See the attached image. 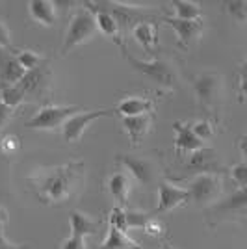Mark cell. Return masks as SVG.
<instances>
[{
	"label": "cell",
	"mask_w": 247,
	"mask_h": 249,
	"mask_svg": "<svg viewBox=\"0 0 247 249\" xmlns=\"http://www.w3.org/2000/svg\"><path fill=\"white\" fill-rule=\"evenodd\" d=\"M86 167L84 162H67L62 166L35 169L30 177L32 190L45 205H65L82 188Z\"/></svg>",
	"instance_id": "cell-1"
},
{
	"label": "cell",
	"mask_w": 247,
	"mask_h": 249,
	"mask_svg": "<svg viewBox=\"0 0 247 249\" xmlns=\"http://www.w3.org/2000/svg\"><path fill=\"white\" fill-rule=\"evenodd\" d=\"M99 249H143L136 240H132L124 231H119L115 227L108 229V234Z\"/></svg>",
	"instance_id": "cell-23"
},
{
	"label": "cell",
	"mask_w": 247,
	"mask_h": 249,
	"mask_svg": "<svg viewBox=\"0 0 247 249\" xmlns=\"http://www.w3.org/2000/svg\"><path fill=\"white\" fill-rule=\"evenodd\" d=\"M232 180L236 182L240 190H247V162H240L230 169Z\"/></svg>",
	"instance_id": "cell-31"
},
{
	"label": "cell",
	"mask_w": 247,
	"mask_h": 249,
	"mask_svg": "<svg viewBox=\"0 0 247 249\" xmlns=\"http://www.w3.org/2000/svg\"><path fill=\"white\" fill-rule=\"evenodd\" d=\"M108 223H110V227H115L126 232L128 231V225H126V210L115 205L112 208V212H110V216H108Z\"/></svg>",
	"instance_id": "cell-29"
},
{
	"label": "cell",
	"mask_w": 247,
	"mask_h": 249,
	"mask_svg": "<svg viewBox=\"0 0 247 249\" xmlns=\"http://www.w3.org/2000/svg\"><path fill=\"white\" fill-rule=\"evenodd\" d=\"M117 160H119L121 166L126 167V171L130 173V177L134 178L136 182H140V184H151V182H153L155 171H153L151 162L141 160V158H136V156H128V155H119Z\"/></svg>",
	"instance_id": "cell-15"
},
{
	"label": "cell",
	"mask_w": 247,
	"mask_h": 249,
	"mask_svg": "<svg viewBox=\"0 0 247 249\" xmlns=\"http://www.w3.org/2000/svg\"><path fill=\"white\" fill-rule=\"evenodd\" d=\"M188 167L197 171V175H199V173H216L217 175V171L221 169L216 151L210 149V147H205V149L197 151L194 155H190Z\"/></svg>",
	"instance_id": "cell-17"
},
{
	"label": "cell",
	"mask_w": 247,
	"mask_h": 249,
	"mask_svg": "<svg viewBox=\"0 0 247 249\" xmlns=\"http://www.w3.org/2000/svg\"><path fill=\"white\" fill-rule=\"evenodd\" d=\"M11 47V36L10 30L4 22L0 21V49H10Z\"/></svg>",
	"instance_id": "cell-36"
},
{
	"label": "cell",
	"mask_w": 247,
	"mask_h": 249,
	"mask_svg": "<svg viewBox=\"0 0 247 249\" xmlns=\"http://www.w3.org/2000/svg\"><path fill=\"white\" fill-rule=\"evenodd\" d=\"M97 22H95V15L88 8H80V10L74 11V15L71 17V22H69V28L65 32V37H63V45L60 52L62 56L69 54V52L78 47V45H84L86 41H89L91 37H95L97 34Z\"/></svg>",
	"instance_id": "cell-3"
},
{
	"label": "cell",
	"mask_w": 247,
	"mask_h": 249,
	"mask_svg": "<svg viewBox=\"0 0 247 249\" xmlns=\"http://www.w3.org/2000/svg\"><path fill=\"white\" fill-rule=\"evenodd\" d=\"M28 11H30L32 19L43 26H54L58 21L56 2H51V0H30Z\"/></svg>",
	"instance_id": "cell-18"
},
{
	"label": "cell",
	"mask_w": 247,
	"mask_h": 249,
	"mask_svg": "<svg viewBox=\"0 0 247 249\" xmlns=\"http://www.w3.org/2000/svg\"><path fill=\"white\" fill-rule=\"evenodd\" d=\"M80 112V106H43L39 112L26 121V128L30 130H56L62 128L65 121Z\"/></svg>",
	"instance_id": "cell-5"
},
{
	"label": "cell",
	"mask_w": 247,
	"mask_h": 249,
	"mask_svg": "<svg viewBox=\"0 0 247 249\" xmlns=\"http://www.w3.org/2000/svg\"><path fill=\"white\" fill-rule=\"evenodd\" d=\"M123 56L138 73L147 76L151 82L160 86L162 89L175 91L176 88H178V76L173 71V67L167 62H164V60H140L136 56H130L128 51H123Z\"/></svg>",
	"instance_id": "cell-2"
},
{
	"label": "cell",
	"mask_w": 247,
	"mask_h": 249,
	"mask_svg": "<svg viewBox=\"0 0 247 249\" xmlns=\"http://www.w3.org/2000/svg\"><path fill=\"white\" fill-rule=\"evenodd\" d=\"M2 88V95H0V101L10 106L11 110H15L19 104H22L26 101V93L22 91V88L19 84L15 86H0Z\"/></svg>",
	"instance_id": "cell-25"
},
{
	"label": "cell",
	"mask_w": 247,
	"mask_h": 249,
	"mask_svg": "<svg viewBox=\"0 0 247 249\" xmlns=\"http://www.w3.org/2000/svg\"><path fill=\"white\" fill-rule=\"evenodd\" d=\"M113 110L104 108V110H91V112H82V114H74L72 117H69L65 124L62 126L63 140L67 143H78L82 140V136L86 134V130L91 126V123H95L101 117H108L112 115Z\"/></svg>",
	"instance_id": "cell-8"
},
{
	"label": "cell",
	"mask_w": 247,
	"mask_h": 249,
	"mask_svg": "<svg viewBox=\"0 0 247 249\" xmlns=\"http://www.w3.org/2000/svg\"><path fill=\"white\" fill-rule=\"evenodd\" d=\"M162 249H173V248H169V246H164V248H162Z\"/></svg>",
	"instance_id": "cell-41"
},
{
	"label": "cell",
	"mask_w": 247,
	"mask_h": 249,
	"mask_svg": "<svg viewBox=\"0 0 247 249\" xmlns=\"http://www.w3.org/2000/svg\"><path fill=\"white\" fill-rule=\"evenodd\" d=\"M0 249H26L24 244H13L4 234V225H0Z\"/></svg>",
	"instance_id": "cell-34"
},
{
	"label": "cell",
	"mask_w": 247,
	"mask_h": 249,
	"mask_svg": "<svg viewBox=\"0 0 247 249\" xmlns=\"http://www.w3.org/2000/svg\"><path fill=\"white\" fill-rule=\"evenodd\" d=\"M11 115H13V110H11L10 106H6V104L0 101V130L4 128V124L10 121Z\"/></svg>",
	"instance_id": "cell-37"
},
{
	"label": "cell",
	"mask_w": 247,
	"mask_h": 249,
	"mask_svg": "<svg viewBox=\"0 0 247 249\" xmlns=\"http://www.w3.org/2000/svg\"><path fill=\"white\" fill-rule=\"evenodd\" d=\"M190 199V192L186 188H180L176 184H171L164 180L158 186V205H156V214H164V212H171L176 207L186 205Z\"/></svg>",
	"instance_id": "cell-11"
},
{
	"label": "cell",
	"mask_w": 247,
	"mask_h": 249,
	"mask_svg": "<svg viewBox=\"0 0 247 249\" xmlns=\"http://www.w3.org/2000/svg\"><path fill=\"white\" fill-rule=\"evenodd\" d=\"M108 190L115 199L117 207H126L128 205V196H130V178L126 173H113L108 180Z\"/></svg>",
	"instance_id": "cell-22"
},
{
	"label": "cell",
	"mask_w": 247,
	"mask_h": 249,
	"mask_svg": "<svg viewBox=\"0 0 247 249\" xmlns=\"http://www.w3.org/2000/svg\"><path fill=\"white\" fill-rule=\"evenodd\" d=\"M97 6L101 10L112 13L115 17V21L121 28V36H128L132 34L136 26L140 22L145 21H153L155 15L151 10H143V8H138V6H128V4H123V2H97Z\"/></svg>",
	"instance_id": "cell-4"
},
{
	"label": "cell",
	"mask_w": 247,
	"mask_h": 249,
	"mask_svg": "<svg viewBox=\"0 0 247 249\" xmlns=\"http://www.w3.org/2000/svg\"><path fill=\"white\" fill-rule=\"evenodd\" d=\"M19 149V140H17V136H4L2 140H0V151L4 153V155H13V151H17Z\"/></svg>",
	"instance_id": "cell-32"
},
{
	"label": "cell",
	"mask_w": 247,
	"mask_h": 249,
	"mask_svg": "<svg viewBox=\"0 0 247 249\" xmlns=\"http://www.w3.org/2000/svg\"><path fill=\"white\" fill-rule=\"evenodd\" d=\"M151 219L153 218L149 214H145V212L126 210V225H128V229H141V231H145V227L149 225Z\"/></svg>",
	"instance_id": "cell-28"
},
{
	"label": "cell",
	"mask_w": 247,
	"mask_h": 249,
	"mask_svg": "<svg viewBox=\"0 0 247 249\" xmlns=\"http://www.w3.org/2000/svg\"><path fill=\"white\" fill-rule=\"evenodd\" d=\"M162 21L175 32L176 43L184 51H188L203 36V32H205V22H203V19H199V21H182V19H175V17H164Z\"/></svg>",
	"instance_id": "cell-9"
},
{
	"label": "cell",
	"mask_w": 247,
	"mask_h": 249,
	"mask_svg": "<svg viewBox=\"0 0 247 249\" xmlns=\"http://www.w3.org/2000/svg\"><path fill=\"white\" fill-rule=\"evenodd\" d=\"M223 89V78L214 71H205L194 78V91L197 101L206 110H214Z\"/></svg>",
	"instance_id": "cell-7"
},
{
	"label": "cell",
	"mask_w": 247,
	"mask_h": 249,
	"mask_svg": "<svg viewBox=\"0 0 247 249\" xmlns=\"http://www.w3.org/2000/svg\"><path fill=\"white\" fill-rule=\"evenodd\" d=\"M132 37L140 43L147 52H156L158 51V45H160V39H158V24L155 21H145L140 22L132 30Z\"/></svg>",
	"instance_id": "cell-21"
},
{
	"label": "cell",
	"mask_w": 247,
	"mask_h": 249,
	"mask_svg": "<svg viewBox=\"0 0 247 249\" xmlns=\"http://www.w3.org/2000/svg\"><path fill=\"white\" fill-rule=\"evenodd\" d=\"M155 123V115L145 114L136 115V117H123V128L132 140L134 145H140L143 142V138L151 132V126Z\"/></svg>",
	"instance_id": "cell-16"
},
{
	"label": "cell",
	"mask_w": 247,
	"mask_h": 249,
	"mask_svg": "<svg viewBox=\"0 0 247 249\" xmlns=\"http://www.w3.org/2000/svg\"><path fill=\"white\" fill-rule=\"evenodd\" d=\"M69 223H71V234L72 236H80V238H86L89 234H97L99 229H101L99 219L89 218L88 214H84L80 210H72L69 214Z\"/></svg>",
	"instance_id": "cell-20"
},
{
	"label": "cell",
	"mask_w": 247,
	"mask_h": 249,
	"mask_svg": "<svg viewBox=\"0 0 247 249\" xmlns=\"http://www.w3.org/2000/svg\"><path fill=\"white\" fill-rule=\"evenodd\" d=\"M8 221V212L4 208H0V225H4Z\"/></svg>",
	"instance_id": "cell-40"
},
{
	"label": "cell",
	"mask_w": 247,
	"mask_h": 249,
	"mask_svg": "<svg viewBox=\"0 0 247 249\" xmlns=\"http://www.w3.org/2000/svg\"><path fill=\"white\" fill-rule=\"evenodd\" d=\"M223 6L236 22H247V0H229Z\"/></svg>",
	"instance_id": "cell-27"
},
{
	"label": "cell",
	"mask_w": 247,
	"mask_h": 249,
	"mask_svg": "<svg viewBox=\"0 0 247 249\" xmlns=\"http://www.w3.org/2000/svg\"><path fill=\"white\" fill-rule=\"evenodd\" d=\"M155 110V103L147 97H126L121 103L117 104L115 112L121 114L123 117H136V115H145V114H153Z\"/></svg>",
	"instance_id": "cell-19"
},
{
	"label": "cell",
	"mask_w": 247,
	"mask_h": 249,
	"mask_svg": "<svg viewBox=\"0 0 247 249\" xmlns=\"http://www.w3.org/2000/svg\"><path fill=\"white\" fill-rule=\"evenodd\" d=\"M19 86L26 93V99L28 97L30 99H45L49 93V88H51V71H49L47 63H43L37 69L26 71Z\"/></svg>",
	"instance_id": "cell-10"
},
{
	"label": "cell",
	"mask_w": 247,
	"mask_h": 249,
	"mask_svg": "<svg viewBox=\"0 0 247 249\" xmlns=\"http://www.w3.org/2000/svg\"><path fill=\"white\" fill-rule=\"evenodd\" d=\"M60 249H88L86 246V238H80V236H69L62 242V248Z\"/></svg>",
	"instance_id": "cell-33"
},
{
	"label": "cell",
	"mask_w": 247,
	"mask_h": 249,
	"mask_svg": "<svg viewBox=\"0 0 247 249\" xmlns=\"http://www.w3.org/2000/svg\"><path fill=\"white\" fill-rule=\"evenodd\" d=\"M26 69L22 67L17 54H11L8 49H0V86H15L22 80Z\"/></svg>",
	"instance_id": "cell-13"
},
{
	"label": "cell",
	"mask_w": 247,
	"mask_h": 249,
	"mask_svg": "<svg viewBox=\"0 0 247 249\" xmlns=\"http://www.w3.org/2000/svg\"><path fill=\"white\" fill-rule=\"evenodd\" d=\"M0 95H2V88H0Z\"/></svg>",
	"instance_id": "cell-42"
},
{
	"label": "cell",
	"mask_w": 247,
	"mask_h": 249,
	"mask_svg": "<svg viewBox=\"0 0 247 249\" xmlns=\"http://www.w3.org/2000/svg\"><path fill=\"white\" fill-rule=\"evenodd\" d=\"M186 190L190 192V199L195 205L205 207V205H210V203L219 199L223 184L216 173H199L190 180Z\"/></svg>",
	"instance_id": "cell-6"
},
{
	"label": "cell",
	"mask_w": 247,
	"mask_h": 249,
	"mask_svg": "<svg viewBox=\"0 0 247 249\" xmlns=\"http://www.w3.org/2000/svg\"><path fill=\"white\" fill-rule=\"evenodd\" d=\"M145 232L151 234V236H164V225L160 221H156V219H151L149 225L145 227Z\"/></svg>",
	"instance_id": "cell-35"
},
{
	"label": "cell",
	"mask_w": 247,
	"mask_h": 249,
	"mask_svg": "<svg viewBox=\"0 0 247 249\" xmlns=\"http://www.w3.org/2000/svg\"><path fill=\"white\" fill-rule=\"evenodd\" d=\"M173 11H175V19H182V21H199L203 19V10L197 2L192 0H173L171 2Z\"/></svg>",
	"instance_id": "cell-24"
},
{
	"label": "cell",
	"mask_w": 247,
	"mask_h": 249,
	"mask_svg": "<svg viewBox=\"0 0 247 249\" xmlns=\"http://www.w3.org/2000/svg\"><path fill=\"white\" fill-rule=\"evenodd\" d=\"M17 60H19V63L26 71L37 69V67H41L43 63H47L41 54H37V52L34 51H19L17 52Z\"/></svg>",
	"instance_id": "cell-26"
},
{
	"label": "cell",
	"mask_w": 247,
	"mask_h": 249,
	"mask_svg": "<svg viewBox=\"0 0 247 249\" xmlns=\"http://www.w3.org/2000/svg\"><path fill=\"white\" fill-rule=\"evenodd\" d=\"M238 76H240V80L247 78V58L242 63H240V69H238Z\"/></svg>",
	"instance_id": "cell-39"
},
{
	"label": "cell",
	"mask_w": 247,
	"mask_h": 249,
	"mask_svg": "<svg viewBox=\"0 0 247 249\" xmlns=\"http://www.w3.org/2000/svg\"><path fill=\"white\" fill-rule=\"evenodd\" d=\"M192 130L195 132V136L199 140H210L212 136H214V123L212 121H208V119H201V121H197V123L192 124Z\"/></svg>",
	"instance_id": "cell-30"
},
{
	"label": "cell",
	"mask_w": 247,
	"mask_h": 249,
	"mask_svg": "<svg viewBox=\"0 0 247 249\" xmlns=\"http://www.w3.org/2000/svg\"><path fill=\"white\" fill-rule=\"evenodd\" d=\"M173 130H175V147L180 155L190 156L206 147L205 142L199 140L195 136V132L192 130V124L176 121V123H173Z\"/></svg>",
	"instance_id": "cell-14"
},
{
	"label": "cell",
	"mask_w": 247,
	"mask_h": 249,
	"mask_svg": "<svg viewBox=\"0 0 247 249\" xmlns=\"http://www.w3.org/2000/svg\"><path fill=\"white\" fill-rule=\"evenodd\" d=\"M247 99V78L240 80V101Z\"/></svg>",
	"instance_id": "cell-38"
},
{
	"label": "cell",
	"mask_w": 247,
	"mask_h": 249,
	"mask_svg": "<svg viewBox=\"0 0 247 249\" xmlns=\"http://www.w3.org/2000/svg\"><path fill=\"white\" fill-rule=\"evenodd\" d=\"M84 8H88L95 15L97 30L101 32V34H104L106 37H110L113 43H117L121 47V51H126V47H124L123 43V36H121V28H119V24H117V21H115V17H113L112 13L101 10L97 6V2H86Z\"/></svg>",
	"instance_id": "cell-12"
}]
</instances>
